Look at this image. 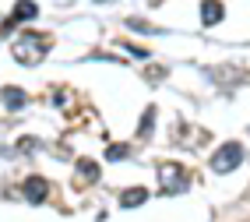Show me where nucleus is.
<instances>
[{"label":"nucleus","mask_w":250,"mask_h":222,"mask_svg":"<svg viewBox=\"0 0 250 222\" xmlns=\"http://www.w3.org/2000/svg\"><path fill=\"white\" fill-rule=\"evenodd\" d=\"M0 99H4V106H7L11 113L28 106V95H25L21 89H14V85H4V89H0Z\"/></svg>","instance_id":"423d86ee"},{"label":"nucleus","mask_w":250,"mask_h":222,"mask_svg":"<svg viewBox=\"0 0 250 222\" xmlns=\"http://www.w3.org/2000/svg\"><path fill=\"white\" fill-rule=\"evenodd\" d=\"M166 78V67H152V71H148V81H162Z\"/></svg>","instance_id":"ddd939ff"},{"label":"nucleus","mask_w":250,"mask_h":222,"mask_svg":"<svg viewBox=\"0 0 250 222\" xmlns=\"http://www.w3.org/2000/svg\"><path fill=\"white\" fill-rule=\"evenodd\" d=\"M21 194H25L28 204H42V201L49 198V180H46V177H28V180L21 183Z\"/></svg>","instance_id":"20e7f679"},{"label":"nucleus","mask_w":250,"mask_h":222,"mask_svg":"<svg viewBox=\"0 0 250 222\" xmlns=\"http://www.w3.org/2000/svg\"><path fill=\"white\" fill-rule=\"evenodd\" d=\"M155 173H159V183H162L166 194H180L183 187H187V169H183V162L162 159V162L155 166Z\"/></svg>","instance_id":"7ed1b4c3"},{"label":"nucleus","mask_w":250,"mask_h":222,"mask_svg":"<svg viewBox=\"0 0 250 222\" xmlns=\"http://www.w3.org/2000/svg\"><path fill=\"white\" fill-rule=\"evenodd\" d=\"M243 159H247L243 145L240 141H226V145H219L211 152V173H232Z\"/></svg>","instance_id":"f03ea898"},{"label":"nucleus","mask_w":250,"mask_h":222,"mask_svg":"<svg viewBox=\"0 0 250 222\" xmlns=\"http://www.w3.org/2000/svg\"><path fill=\"white\" fill-rule=\"evenodd\" d=\"M145 201H148V191H145V187H130V191L120 194V204H124V208H141Z\"/></svg>","instance_id":"0eeeda50"},{"label":"nucleus","mask_w":250,"mask_h":222,"mask_svg":"<svg viewBox=\"0 0 250 222\" xmlns=\"http://www.w3.org/2000/svg\"><path fill=\"white\" fill-rule=\"evenodd\" d=\"M95 4H109V0H95Z\"/></svg>","instance_id":"2eb2a0df"},{"label":"nucleus","mask_w":250,"mask_h":222,"mask_svg":"<svg viewBox=\"0 0 250 222\" xmlns=\"http://www.w3.org/2000/svg\"><path fill=\"white\" fill-rule=\"evenodd\" d=\"M152 120H155V106H148V110H145V116H141V127H138L141 138H148V127H152Z\"/></svg>","instance_id":"9b49d317"},{"label":"nucleus","mask_w":250,"mask_h":222,"mask_svg":"<svg viewBox=\"0 0 250 222\" xmlns=\"http://www.w3.org/2000/svg\"><path fill=\"white\" fill-rule=\"evenodd\" d=\"M127 155H130V145H109L106 148V162H120Z\"/></svg>","instance_id":"9d476101"},{"label":"nucleus","mask_w":250,"mask_h":222,"mask_svg":"<svg viewBox=\"0 0 250 222\" xmlns=\"http://www.w3.org/2000/svg\"><path fill=\"white\" fill-rule=\"evenodd\" d=\"M226 18V7H222V0H201V25L211 28V25H219Z\"/></svg>","instance_id":"39448f33"},{"label":"nucleus","mask_w":250,"mask_h":222,"mask_svg":"<svg viewBox=\"0 0 250 222\" xmlns=\"http://www.w3.org/2000/svg\"><path fill=\"white\" fill-rule=\"evenodd\" d=\"M39 14V7L32 4V0H18V4H14V11H11V22H32Z\"/></svg>","instance_id":"6e6552de"},{"label":"nucleus","mask_w":250,"mask_h":222,"mask_svg":"<svg viewBox=\"0 0 250 222\" xmlns=\"http://www.w3.org/2000/svg\"><path fill=\"white\" fill-rule=\"evenodd\" d=\"M127 25H130V28H134V32H155L152 25H145L141 18H127Z\"/></svg>","instance_id":"f8f14e48"},{"label":"nucleus","mask_w":250,"mask_h":222,"mask_svg":"<svg viewBox=\"0 0 250 222\" xmlns=\"http://www.w3.org/2000/svg\"><path fill=\"white\" fill-rule=\"evenodd\" d=\"M46 53H49V36H42V32H21V36L11 43V57L18 64H25V67L42 64Z\"/></svg>","instance_id":"f257e3e1"},{"label":"nucleus","mask_w":250,"mask_h":222,"mask_svg":"<svg viewBox=\"0 0 250 222\" xmlns=\"http://www.w3.org/2000/svg\"><path fill=\"white\" fill-rule=\"evenodd\" d=\"M74 169H78L81 180H99V162H95V159H78Z\"/></svg>","instance_id":"1a4fd4ad"},{"label":"nucleus","mask_w":250,"mask_h":222,"mask_svg":"<svg viewBox=\"0 0 250 222\" xmlns=\"http://www.w3.org/2000/svg\"><path fill=\"white\" fill-rule=\"evenodd\" d=\"M120 49H130V53H134V57H141V60L148 57V49H141V46H120Z\"/></svg>","instance_id":"4468645a"}]
</instances>
